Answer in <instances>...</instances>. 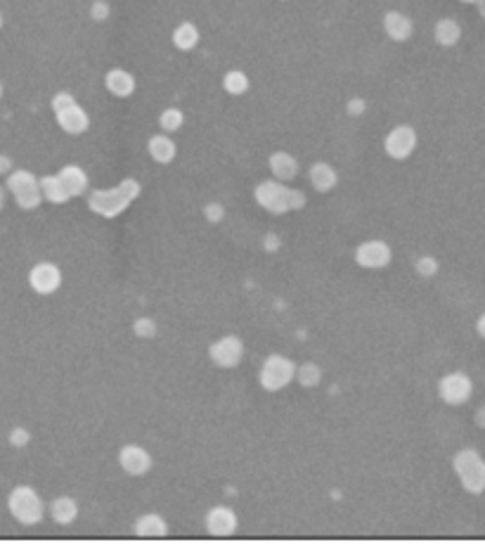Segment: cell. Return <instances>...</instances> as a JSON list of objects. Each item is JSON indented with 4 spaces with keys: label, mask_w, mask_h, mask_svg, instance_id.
<instances>
[{
    "label": "cell",
    "mask_w": 485,
    "mask_h": 552,
    "mask_svg": "<svg viewBox=\"0 0 485 552\" xmlns=\"http://www.w3.org/2000/svg\"><path fill=\"white\" fill-rule=\"evenodd\" d=\"M142 192V185L135 178H123L116 188L107 190H93L88 195V209L93 214L102 216V218H116L118 214H123L130 207V202H135Z\"/></svg>",
    "instance_id": "6da1fadb"
},
{
    "label": "cell",
    "mask_w": 485,
    "mask_h": 552,
    "mask_svg": "<svg viewBox=\"0 0 485 552\" xmlns=\"http://www.w3.org/2000/svg\"><path fill=\"white\" fill-rule=\"evenodd\" d=\"M259 207H263L265 211H270L275 216H284L289 211H298V209L305 207V195L301 190L286 188L282 181H265L261 185H256L254 192Z\"/></svg>",
    "instance_id": "7a4b0ae2"
},
{
    "label": "cell",
    "mask_w": 485,
    "mask_h": 552,
    "mask_svg": "<svg viewBox=\"0 0 485 552\" xmlns=\"http://www.w3.org/2000/svg\"><path fill=\"white\" fill-rule=\"evenodd\" d=\"M452 467L459 482L469 493H483L485 491V460L474 448H464L452 458Z\"/></svg>",
    "instance_id": "3957f363"
},
{
    "label": "cell",
    "mask_w": 485,
    "mask_h": 552,
    "mask_svg": "<svg viewBox=\"0 0 485 552\" xmlns=\"http://www.w3.org/2000/svg\"><path fill=\"white\" fill-rule=\"evenodd\" d=\"M8 507H10L12 517L26 526L38 524L45 514L43 500H40V495L36 493L31 486H17L8 498Z\"/></svg>",
    "instance_id": "277c9868"
},
{
    "label": "cell",
    "mask_w": 485,
    "mask_h": 552,
    "mask_svg": "<svg viewBox=\"0 0 485 552\" xmlns=\"http://www.w3.org/2000/svg\"><path fill=\"white\" fill-rule=\"evenodd\" d=\"M296 368L298 365H293V361H289L286 356L272 353V356H268L261 365V372H259L261 387L265 389V391H282L284 387H289V384L296 380Z\"/></svg>",
    "instance_id": "5b68a950"
},
{
    "label": "cell",
    "mask_w": 485,
    "mask_h": 552,
    "mask_svg": "<svg viewBox=\"0 0 485 552\" xmlns=\"http://www.w3.org/2000/svg\"><path fill=\"white\" fill-rule=\"evenodd\" d=\"M8 188L15 195V202L20 204L22 209H36L40 202L45 200L43 190H40V183L36 181L33 173L29 171H15L8 178Z\"/></svg>",
    "instance_id": "8992f818"
},
{
    "label": "cell",
    "mask_w": 485,
    "mask_h": 552,
    "mask_svg": "<svg viewBox=\"0 0 485 552\" xmlns=\"http://www.w3.org/2000/svg\"><path fill=\"white\" fill-rule=\"evenodd\" d=\"M208 358L223 370L237 368L244 358V341L235 337V334H225V337H220L208 346Z\"/></svg>",
    "instance_id": "52a82bcc"
},
{
    "label": "cell",
    "mask_w": 485,
    "mask_h": 552,
    "mask_svg": "<svg viewBox=\"0 0 485 552\" xmlns=\"http://www.w3.org/2000/svg\"><path fill=\"white\" fill-rule=\"evenodd\" d=\"M474 394V382L464 372H450L438 382V396L447 405H464Z\"/></svg>",
    "instance_id": "ba28073f"
},
{
    "label": "cell",
    "mask_w": 485,
    "mask_h": 552,
    "mask_svg": "<svg viewBox=\"0 0 485 552\" xmlns=\"http://www.w3.org/2000/svg\"><path fill=\"white\" fill-rule=\"evenodd\" d=\"M415 147H417V133H415V128H412V126H407V124L395 126V128L386 135V140H384L386 154L391 159H395V161L407 159L412 152H415Z\"/></svg>",
    "instance_id": "9c48e42d"
},
{
    "label": "cell",
    "mask_w": 485,
    "mask_h": 552,
    "mask_svg": "<svg viewBox=\"0 0 485 552\" xmlns=\"http://www.w3.org/2000/svg\"><path fill=\"white\" fill-rule=\"evenodd\" d=\"M393 259L391 247L384 242V239H367L362 242L360 247L355 249V263L362 268H372V271H379V268H386Z\"/></svg>",
    "instance_id": "30bf717a"
},
{
    "label": "cell",
    "mask_w": 485,
    "mask_h": 552,
    "mask_svg": "<svg viewBox=\"0 0 485 552\" xmlns=\"http://www.w3.org/2000/svg\"><path fill=\"white\" fill-rule=\"evenodd\" d=\"M118 465L125 474L130 477H142L152 470V455H149L147 448L137 446V443H128L118 451Z\"/></svg>",
    "instance_id": "8fae6325"
},
{
    "label": "cell",
    "mask_w": 485,
    "mask_h": 552,
    "mask_svg": "<svg viewBox=\"0 0 485 552\" xmlns=\"http://www.w3.org/2000/svg\"><path fill=\"white\" fill-rule=\"evenodd\" d=\"M239 519L235 514V509H230L227 505H215L206 512V531L215 538H227L237 531Z\"/></svg>",
    "instance_id": "7c38bea8"
},
{
    "label": "cell",
    "mask_w": 485,
    "mask_h": 552,
    "mask_svg": "<svg viewBox=\"0 0 485 552\" xmlns=\"http://www.w3.org/2000/svg\"><path fill=\"white\" fill-rule=\"evenodd\" d=\"M29 285H31V290L38 294H52L59 290V285H62V271H59L55 263L43 261L31 268V273H29Z\"/></svg>",
    "instance_id": "4fadbf2b"
},
{
    "label": "cell",
    "mask_w": 485,
    "mask_h": 552,
    "mask_svg": "<svg viewBox=\"0 0 485 552\" xmlns=\"http://www.w3.org/2000/svg\"><path fill=\"white\" fill-rule=\"evenodd\" d=\"M57 121L71 135H81L91 128V117H88V112L79 105H71L67 110L57 112Z\"/></svg>",
    "instance_id": "5bb4252c"
},
{
    "label": "cell",
    "mask_w": 485,
    "mask_h": 552,
    "mask_svg": "<svg viewBox=\"0 0 485 552\" xmlns=\"http://www.w3.org/2000/svg\"><path fill=\"white\" fill-rule=\"evenodd\" d=\"M384 31L388 38L395 40V43H405L412 36V31H415V24H412L410 17L403 15V12L391 10V12H386V17H384Z\"/></svg>",
    "instance_id": "9a60e30c"
},
{
    "label": "cell",
    "mask_w": 485,
    "mask_h": 552,
    "mask_svg": "<svg viewBox=\"0 0 485 552\" xmlns=\"http://www.w3.org/2000/svg\"><path fill=\"white\" fill-rule=\"evenodd\" d=\"M105 88L116 98H130L135 93V76L125 69H109L105 76Z\"/></svg>",
    "instance_id": "2e32d148"
},
{
    "label": "cell",
    "mask_w": 485,
    "mask_h": 552,
    "mask_svg": "<svg viewBox=\"0 0 485 552\" xmlns=\"http://www.w3.org/2000/svg\"><path fill=\"white\" fill-rule=\"evenodd\" d=\"M268 166H270L272 176L282 183H289L298 176V159L289 152H272Z\"/></svg>",
    "instance_id": "e0dca14e"
},
{
    "label": "cell",
    "mask_w": 485,
    "mask_h": 552,
    "mask_svg": "<svg viewBox=\"0 0 485 552\" xmlns=\"http://www.w3.org/2000/svg\"><path fill=\"white\" fill-rule=\"evenodd\" d=\"M308 178L317 192H329L337 188V183H339V173L334 171V166L327 164V161H315L308 171Z\"/></svg>",
    "instance_id": "ac0fdd59"
},
{
    "label": "cell",
    "mask_w": 485,
    "mask_h": 552,
    "mask_svg": "<svg viewBox=\"0 0 485 552\" xmlns=\"http://www.w3.org/2000/svg\"><path fill=\"white\" fill-rule=\"evenodd\" d=\"M133 531H135V536H140V538H164L166 533H169V524H166V519L161 517V514L149 512L135 519Z\"/></svg>",
    "instance_id": "d6986e66"
},
{
    "label": "cell",
    "mask_w": 485,
    "mask_h": 552,
    "mask_svg": "<svg viewBox=\"0 0 485 552\" xmlns=\"http://www.w3.org/2000/svg\"><path fill=\"white\" fill-rule=\"evenodd\" d=\"M147 149H149V157L157 161V164H171V161L176 159V154H178L176 142H173L171 137L164 135V133L149 137Z\"/></svg>",
    "instance_id": "ffe728a7"
},
{
    "label": "cell",
    "mask_w": 485,
    "mask_h": 552,
    "mask_svg": "<svg viewBox=\"0 0 485 552\" xmlns=\"http://www.w3.org/2000/svg\"><path fill=\"white\" fill-rule=\"evenodd\" d=\"M59 178H62L64 188L69 190L71 197H81L88 192V176L86 171L81 169V166H64L62 171H59Z\"/></svg>",
    "instance_id": "44dd1931"
},
{
    "label": "cell",
    "mask_w": 485,
    "mask_h": 552,
    "mask_svg": "<svg viewBox=\"0 0 485 552\" xmlns=\"http://www.w3.org/2000/svg\"><path fill=\"white\" fill-rule=\"evenodd\" d=\"M433 36H436V43L438 45L452 47V45L459 43V38H462V27H459L454 20H450V17H445V20H438V24H436Z\"/></svg>",
    "instance_id": "7402d4cb"
},
{
    "label": "cell",
    "mask_w": 485,
    "mask_h": 552,
    "mask_svg": "<svg viewBox=\"0 0 485 552\" xmlns=\"http://www.w3.org/2000/svg\"><path fill=\"white\" fill-rule=\"evenodd\" d=\"M173 45L183 52L194 50V47L199 45V29H197L192 22L178 24L176 31H173Z\"/></svg>",
    "instance_id": "603a6c76"
},
{
    "label": "cell",
    "mask_w": 485,
    "mask_h": 552,
    "mask_svg": "<svg viewBox=\"0 0 485 552\" xmlns=\"http://www.w3.org/2000/svg\"><path fill=\"white\" fill-rule=\"evenodd\" d=\"M50 514L57 524H71V521L79 517V505H76V500L69 495L55 498L52 505H50Z\"/></svg>",
    "instance_id": "cb8c5ba5"
},
{
    "label": "cell",
    "mask_w": 485,
    "mask_h": 552,
    "mask_svg": "<svg viewBox=\"0 0 485 552\" xmlns=\"http://www.w3.org/2000/svg\"><path fill=\"white\" fill-rule=\"evenodd\" d=\"M40 190H43L45 200L52 202V204H64V202L71 200L69 190L64 188V183H62V178H59V173H57V176H45L43 181H40Z\"/></svg>",
    "instance_id": "d4e9b609"
},
{
    "label": "cell",
    "mask_w": 485,
    "mask_h": 552,
    "mask_svg": "<svg viewBox=\"0 0 485 552\" xmlns=\"http://www.w3.org/2000/svg\"><path fill=\"white\" fill-rule=\"evenodd\" d=\"M223 88L230 95H244L249 91V76L239 69L227 71V74L223 76Z\"/></svg>",
    "instance_id": "484cf974"
},
{
    "label": "cell",
    "mask_w": 485,
    "mask_h": 552,
    "mask_svg": "<svg viewBox=\"0 0 485 552\" xmlns=\"http://www.w3.org/2000/svg\"><path fill=\"white\" fill-rule=\"evenodd\" d=\"M185 124V114L183 110H178V107H169V110L161 112L159 117V126L164 133H176V130H180Z\"/></svg>",
    "instance_id": "4316f807"
},
{
    "label": "cell",
    "mask_w": 485,
    "mask_h": 552,
    "mask_svg": "<svg viewBox=\"0 0 485 552\" xmlns=\"http://www.w3.org/2000/svg\"><path fill=\"white\" fill-rule=\"evenodd\" d=\"M296 380L301 387L305 389H313L320 384L322 380V370H320V365H315V363H303V365H298L296 368Z\"/></svg>",
    "instance_id": "83f0119b"
},
{
    "label": "cell",
    "mask_w": 485,
    "mask_h": 552,
    "mask_svg": "<svg viewBox=\"0 0 485 552\" xmlns=\"http://www.w3.org/2000/svg\"><path fill=\"white\" fill-rule=\"evenodd\" d=\"M133 332L137 334V337H142V339H152L154 334H157V322L152 320V318H137V320L133 322Z\"/></svg>",
    "instance_id": "f1b7e54d"
},
{
    "label": "cell",
    "mask_w": 485,
    "mask_h": 552,
    "mask_svg": "<svg viewBox=\"0 0 485 552\" xmlns=\"http://www.w3.org/2000/svg\"><path fill=\"white\" fill-rule=\"evenodd\" d=\"M415 268L422 278H433V275L438 273V261H436L433 256H419Z\"/></svg>",
    "instance_id": "f546056e"
},
{
    "label": "cell",
    "mask_w": 485,
    "mask_h": 552,
    "mask_svg": "<svg viewBox=\"0 0 485 552\" xmlns=\"http://www.w3.org/2000/svg\"><path fill=\"white\" fill-rule=\"evenodd\" d=\"M203 216H206L208 223H220L225 218V207L220 202H208L203 207Z\"/></svg>",
    "instance_id": "4dcf8cb0"
},
{
    "label": "cell",
    "mask_w": 485,
    "mask_h": 552,
    "mask_svg": "<svg viewBox=\"0 0 485 552\" xmlns=\"http://www.w3.org/2000/svg\"><path fill=\"white\" fill-rule=\"evenodd\" d=\"M29 441H31V434H29V431L24 429V427H17V429L10 431V443L15 448H24Z\"/></svg>",
    "instance_id": "1f68e13d"
},
{
    "label": "cell",
    "mask_w": 485,
    "mask_h": 552,
    "mask_svg": "<svg viewBox=\"0 0 485 552\" xmlns=\"http://www.w3.org/2000/svg\"><path fill=\"white\" fill-rule=\"evenodd\" d=\"M71 105H76V100H74V95H69V93H59L55 95V100H52V110H55V114L67 110Z\"/></svg>",
    "instance_id": "d6a6232c"
},
{
    "label": "cell",
    "mask_w": 485,
    "mask_h": 552,
    "mask_svg": "<svg viewBox=\"0 0 485 552\" xmlns=\"http://www.w3.org/2000/svg\"><path fill=\"white\" fill-rule=\"evenodd\" d=\"M91 17L95 22H105L107 17H109V5H107L105 0H98V3L91 8Z\"/></svg>",
    "instance_id": "836d02e7"
},
{
    "label": "cell",
    "mask_w": 485,
    "mask_h": 552,
    "mask_svg": "<svg viewBox=\"0 0 485 552\" xmlns=\"http://www.w3.org/2000/svg\"><path fill=\"white\" fill-rule=\"evenodd\" d=\"M346 110H348L351 117H360V114H364V110H367V102L362 98H353L348 100V107H346Z\"/></svg>",
    "instance_id": "e575fe53"
},
{
    "label": "cell",
    "mask_w": 485,
    "mask_h": 552,
    "mask_svg": "<svg viewBox=\"0 0 485 552\" xmlns=\"http://www.w3.org/2000/svg\"><path fill=\"white\" fill-rule=\"evenodd\" d=\"M476 424H478V427H481V429H485V405H481V408H478V410H476Z\"/></svg>",
    "instance_id": "d590c367"
},
{
    "label": "cell",
    "mask_w": 485,
    "mask_h": 552,
    "mask_svg": "<svg viewBox=\"0 0 485 552\" xmlns=\"http://www.w3.org/2000/svg\"><path fill=\"white\" fill-rule=\"evenodd\" d=\"M476 329H478V334H481V337L485 339V313L478 318V322H476Z\"/></svg>",
    "instance_id": "8d00e7d4"
},
{
    "label": "cell",
    "mask_w": 485,
    "mask_h": 552,
    "mask_svg": "<svg viewBox=\"0 0 485 552\" xmlns=\"http://www.w3.org/2000/svg\"><path fill=\"white\" fill-rule=\"evenodd\" d=\"M5 171H10V159L0 157V173H5Z\"/></svg>",
    "instance_id": "74e56055"
},
{
    "label": "cell",
    "mask_w": 485,
    "mask_h": 552,
    "mask_svg": "<svg viewBox=\"0 0 485 552\" xmlns=\"http://www.w3.org/2000/svg\"><path fill=\"white\" fill-rule=\"evenodd\" d=\"M265 247H268V249H275V247H277V237H275V235H268Z\"/></svg>",
    "instance_id": "f35d334b"
},
{
    "label": "cell",
    "mask_w": 485,
    "mask_h": 552,
    "mask_svg": "<svg viewBox=\"0 0 485 552\" xmlns=\"http://www.w3.org/2000/svg\"><path fill=\"white\" fill-rule=\"evenodd\" d=\"M3 207H5V190L0 188V211H3Z\"/></svg>",
    "instance_id": "ab89813d"
},
{
    "label": "cell",
    "mask_w": 485,
    "mask_h": 552,
    "mask_svg": "<svg viewBox=\"0 0 485 552\" xmlns=\"http://www.w3.org/2000/svg\"><path fill=\"white\" fill-rule=\"evenodd\" d=\"M464 3H476V5H478V3H481V0H464Z\"/></svg>",
    "instance_id": "60d3db41"
}]
</instances>
